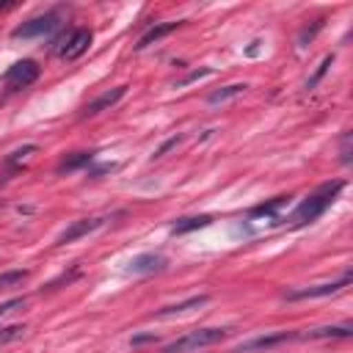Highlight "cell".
Wrapping results in <instances>:
<instances>
[{"label": "cell", "instance_id": "cell-3", "mask_svg": "<svg viewBox=\"0 0 353 353\" xmlns=\"http://www.w3.org/2000/svg\"><path fill=\"white\" fill-rule=\"evenodd\" d=\"M36 80H39V63L30 61V58L11 63L8 72L3 74V83H6L8 88H25V85H30V83H36Z\"/></svg>", "mask_w": 353, "mask_h": 353}, {"label": "cell", "instance_id": "cell-18", "mask_svg": "<svg viewBox=\"0 0 353 353\" xmlns=\"http://www.w3.org/2000/svg\"><path fill=\"white\" fill-rule=\"evenodd\" d=\"M36 152H39V146H36V143H25V146L14 149V152L6 157V165H11V168H14V165H19V163H28Z\"/></svg>", "mask_w": 353, "mask_h": 353}, {"label": "cell", "instance_id": "cell-7", "mask_svg": "<svg viewBox=\"0 0 353 353\" xmlns=\"http://www.w3.org/2000/svg\"><path fill=\"white\" fill-rule=\"evenodd\" d=\"M102 223H105V218H80V221H74L69 229H63V232H61V237H58V245L74 243V240H80V237L91 234L94 229H99Z\"/></svg>", "mask_w": 353, "mask_h": 353}, {"label": "cell", "instance_id": "cell-23", "mask_svg": "<svg viewBox=\"0 0 353 353\" xmlns=\"http://www.w3.org/2000/svg\"><path fill=\"white\" fill-rule=\"evenodd\" d=\"M28 301L25 298H14V301H6V303H0V317L3 314H8V312H14V309H22Z\"/></svg>", "mask_w": 353, "mask_h": 353}, {"label": "cell", "instance_id": "cell-19", "mask_svg": "<svg viewBox=\"0 0 353 353\" xmlns=\"http://www.w3.org/2000/svg\"><path fill=\"white\" fill-rule=\"evenodd\" d=\"M25 325H19V323H14V325H3L0 328V347L3 345H11V342H17V339H22L25 336Z\"/></svg>", "mask_w": 353, "mask_h": 353}, {"label": "cell", "instance_id": "cell-12", "mask_svg": "<svg viewBox=\"0 0 353 353\" xmlns=\"http://www.w3.org/2000/svg\"><path fill=\"white\" fill-rule=\"evenodd\" d=\"M179 28V22H160V25H154V28H149L141 39H138V44H135V50H143V47H149V44H154V41H160L163 36H168L171 30H176Z\"/></svg>", "mask_w": 353, "mask_h": 353}, {"label": "cell", "instance_id": "cell-8", "mask_svg": "<svg viewBox=\"0 0 353 353\" xmlns=\"http://www.w3.org/2000/svg\"><path fill=\"white\" fill-rule=\"evenodd\" d=\"M124 91H127V85H116V88H110V91L99 94L94 102H88V105L83 108V116H97V113H102L105 108H113V105L124 97Z\"/></svg>", "mask_w": 353, "mask_h": 353}, {"label": "cell", "instance_id": "cell-5", "mask_svg": "<svg viewBox=\"0 0 353 353\" xmlns=\"http://www.w3.org/2000/svg\"><path fill=\"white\" fill-rule=\"evenodd\" d=\"M88 47H91V30H88V28H74L66 39L58 41V55L66 58V61H74V58H80Z\"/></svg>", "mask_w": 353, "mask_h": 353}, {"label": "cell", "instance_id": "cell-14", "mask_svg": "<svg viewBox=\"0 0 353 353\" xmlns=\"http://www.w3.org/2000/svg\"><path fill=\"white\" fill-rule=\"evenodd\" d=\"M207 301H210V295H193V298H188V301H182V303H171V306H163V309H157V317L182 314V312H188V309H199V306H204Z\"/></svg>", "mask_w": 353, "mask_h": 353}, {"label": "cell", "instance_id": "cell-24", "mask_svg": "<svg viewBox=\"0 0 353 353\" xmlns=\"http://www.w3.org/2000/svg\"><path fill=\"white\" fill-rule=\"evenodd\" d=\"M179 141H182V138H179V135H174V138H168V141H165V143H163V146H160V149H157V152H154V157H163V154H165V152H168V149H174V146H176V143H179Z\"/></svg>", "mask_w": 353, "mask_h": 353}, {"label": "cell", "instance_id": "cell-10", "mask_svg": "<svg viewBox=\"0 0 353 353\" xmlns=\"http://www.w3.org/2000/svg\"><path fill=\"white\" fill-rule=\"evenodd\" d=\"M165 268V256L160 254H138L130 259V273H154Z\"/></svg>", "mask_w": 353, "mask_h": 353}, {"label": "cell", "instance_id": "cell-15", "mask_svg": "<svg viewBox=\"0 0 353 353\" xmlns=\"http://www.w3.org/2000/svg\"><path fill=\"white\" fill-rule=\"evenodd\" d=\"M212 218L210 215H193V218H179L174 226H171V234H185V232H193V229H204Z\"/></svg>", "mask_w": 353, "mask_h": 353}, {"label": "cell", "instance_id": "cell-11", "mask_svg": "<svg viewBox=\"0 0 353 353\" xmlns=\"http://www.w3.org/2000/svg\"><path fill=\"white\" fill-rule=\"evenodd\" d=\"M287 339H298V334L281 331V334H270V336H256V339H251V342L240 345V350H237V353H248V350H268V347L281 345V342H287Z\"/></svg>", "mask_w": 353, "mask_h": 353}, {"label": "cell", "instance_id": "cell-21", "mask_svg": "<svg viewBox=\"0 0 353 353\" xmlns=\"http://www.w3.org/2000/svg\"><path fill=\"white\" fill-rule=\"evenodd\" d=\"M331 63H334V55H325V58H323V63L317 66V72H314V74L306 80V88H309V91H312V88H314L320 80H323V74L328 72V66H331Z\"/></svg>", "mask_w": 353, "mask_h": 353}, {"label": "cell", "instance_id": "cell-26", "mask_svg": "<svg viewBox=\"0 0 353 353\" xmlns=\"http://www.w3.org/2000/svg\"><path fill=\"white\" fill-rule=\"evenodd\" d=\"M204 74H210V69H196V72H190L185 80H179L176 85H188V83H193V80H199V77H204Z\"/></svg>", "mask_w": 353, "mask_h": 353}, {"label": "cell", "instance_id": "cell-27", "mask_svg": "<svg viewBox=\"0 0 353 353\" xmlns=\"http://www.w3.org/2000/svg\"><path fill=\"white\" fill-rule=\"evenodd\" d=\"M342 163H350V132L342 135Z\"/></svg>", "mask_w": 353, "mask_h": 353}, {"label": "cell", "instance_id": "cell-17", "mask_svg": "<svg viewBox=\"0 0 353 353\" xmlns=\"http://www.w3.org/2000/svg\"><path fill=\"white\" fill-rule=\"evenodd\" d=\"M243 91H245L243 83H232V85H223V88L212 91L207 99H210V105H218V102H226V99H232V97H237V94H243Z\"/></svg>", "mask_w": 353, "mask_h": 353}, {"label": "cell", "instance_id": "cell-4", "mask_svg": "<svg viewBox=\"0 0 353 353\" xmlns=\"http://www.w3.org/2000/svg\"><path fill=\"white\" fill-rule=\"evenodd\" d=\"M58 28V14H41V17H33L28 22H22L19 28H14V39H39V36H47Z\"/></svg>", "mask_w": 353, "mask_h": 353}, {"label": "cell", "instance_id": "cell-16", "mask_svg": "<svg viewBox=\"0 0 353 353\" xmlns=\"http://www.w3.org/2000/svg\"><path fill=\"white\" fill-rule=\"evenodd\" d=\"M287 204V196H276V199H270V201H265V204H256V207H251V212H248V218H268V215H273L276 210H281Z\"/></svg>", "mask_w": 353, "mask_h": 353}, {"label": "cell", "instance_id": "cell-20", "mask_svg": "<svg viewBox=\"0 0 353 353\" xmlns=\"http://www.w3.org/2000/svg\"><path fill=\"white\" fill-rule=\"evenodd\" d=\"M25 279H28V270H6V273H0V290L19 287Z\"/></svg>", "mask_w": 353, "mask_h": 353}, {"label": "cell", "instance_id": "cell-1", "mask_svg": "<svg viewBox=\"0 0 353 353\" xmlns=\"http://www.w3.org/2000/svg\"><path fill=\"white\" fill-rule=\"evenodd\" d=\"M342 188H345V182H342V179L320 185L309 199H303V201L295 207V212L290 215V226H306V223L317 221V218L331 207V201L336 199V193H339Z\"/></svg>", "mask_w": 353, "mask_h": 353}, {"label": "cell", "instance_id": "cell-6", "mask_svg": "<svg viewBox=\"0 0 353 353\" xmlns=\"http://www.w3.org/2000/svg\"><path fill=\"white\" fill-rule=\"evenodd\" d=\"M350 284V273H345L339 281H328V284H314V287H303V290H292V292H284L287 301H303V298H325V295H334L339 292L342 287Z\"/></svg>", "mask_w": 353, "mask_h": 353}, {"label": "cell", "instance_id": "cell-2", "mask_svg": "<svg viewBox=\"0 0 353 353\" xmlns=\"http://www.w3.org/2000/svg\"><path fill=\"white\" fill-rule=\"evenodd\" d=\"M226 328H199V331H190L179 339H174L171 345L163 347V353H185V350H199V347H207V345H215L221 339H226Z\"/></svg>", "mask_w": 353, "mask_h": 353}, {"label": "cell", "instance_id": "cell-25", "mask_svg": "<svg viewBox=\"0 0 353 353\" xmlns=\"http://www.w3.org/2000/svg\"><path fill=\"white\" fill-rule=\"evenodd\" d=\"M146 342H157V336H154V334H138V336H132V339H130V345H132V347L146 345Z\"/></svg>", "mask_w": 353, "mask_h": 353}, {"label": "cell", "instance_id": "cell-22", "mask_svg": "<svg viewBox=\"0 0 353 353\" xmlns=\"http://www.w3.org/2000/svg\"><path fill=\"white\" fill-rule=\"evenodd\" d=\"M320 28H323V19H317L312 28H303V30H301V36H298V47H306V41H312V39H314V33H317Z\"/></svg>", "mask_w": 353, "mask_h": 353}, {"label": "cell", "instance_id": "cell-9", "mask_svg": "<svg viewBox=\"0 0 353 353\" xmlns=\"http://www.w3.org/2000/svg\"><path fill=\"white\" fill-rule=\"evenodd\" d=\"M353 334V325L345 323V325H325V328H312V331H303L298 334V339H347Z\"/></svg>", "mask_w": 353, "mask_h": 353}, {"label": "cell", "instance_id": "cell-13", "mask_svg": "<svg viewBox=\"0 0 353 353\" xmlns=\"http://www.w3.org/2000/svg\"><path fill=\"white\" fill-rule=\"evenodd\" d=\"M91 160H94V152H72V154H66V157L55 165V171H58V174H69V171H77V168L88 165Z\"/></svg>", "mask_w": 353, "mask_h": 353}]
</instances>
